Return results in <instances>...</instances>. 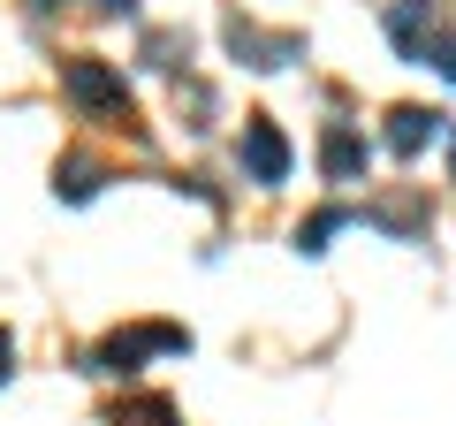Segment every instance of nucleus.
Returning <instances> with one entry per match:
<instances>
[{"instance_id":"obj_1","label":"nucleus","mask_w":456,"mask_h":426,"mask_svg":"<svg viewBox=\"0 0 456 426\" xmlns=\"http://www.w3.org/2000/svg\"><path fill=\"white\" fill-rule=\"evenodd\" d=\"M61 92L77 99L84 115H114V122H130V84L114 77L107 61H92V53H77V61H61Z\"/></svg>"},{"instance_id":"obj_2","label":"nucleus","mask_w":456,"mask_h":426,"mask_svg":"<svg viewBox=\"0 0 456 426\" xmlns=\"http://www.w3.org/2000/svg\"><path fill=\"white\" fill-rule=\"evenodd\" d=\"M152 350H191V335H183V328H167V320L122 328V335H107V343L92 350V373H137V365H145Z\"/></svg>"},{"instance_id":"obj_3","label":"nucleus","mask_w":456,"mask_h":426,"mask_svg":"<svg viewBox=\"0 0 456 426\" xmlns=\"http://www.w3.org/2000/svg\"><path fill=\"white\" fill-rule=\"evenodd\" d=\"M236 160H244V176L259 183V191H274V183H289V137H281L266 115H251V122H244V145H236Z\"/></svg>"},{"instance_id":"obj_4","label":"nucleus","mask_w":456,"mask_h":426,"mask_svg":"<svg viewBox=\"0 0 456 426\" xmlns=\"http://www.w3.org/2000/svg\"><path fill=\"white\" fill-rule=\"evenodd\" d=\"M228 53H236L244 69H289L297 53H305V38L297 31H259V23L228 16Z\"/></svg>"},{"instance_id":"obj_5","label":"nucleus","mask_w":456,"mask_h":426,"mask_svg":"<svg viewBox=\"0 0 456 426\" xmlns=\"http://www.w3.org/2000/svg\"><path fill=\"white\" fill-rule=\"evenodd\" d=\"M388 38H395L403 61H426L434 38H441V0H395L388 8Z\"/></svg>"},{"instance_id":"obj_6","label":"nucleus","mask_w":456,"mask_h":426,"mask_svg":"<svg viewBox=\"0 0 456 426\" xmlns=\"http://www.w3.org/2000/svg\"><path fill=\"white\" fill-rule=\"evenodd\" d=\"M365 160H373L365 137L350 130V122H327V137H320V176H327V183H358Z\"/></svg>"},{"instance_id":"obj_7","label":"nucleus","mask_w":456,"mask_h":426,"mask_svg":"<svg viewBox=\"0 0 456 426\" xmlns=\"http://www.w3.org/2000/svg\"><path fill=\"white\" fill-rule=\"evenodd\" d=\"M358 221H373L380 236H419L426 221H434V206H426L419 191H395V198H373V206H358Z\"/></svg>"},{"instance_id":"obj_8","label":"nucleus","mask_w":456,"mask_h":426,"mask_svg":"<svg viewBox=\"0 0 456 426\" xmlns=\"http://www.w3.org/2000/svg\"><path fill=\"white\" fill-rule=\"evenodd\" d=\"M426 145H441V115L434 107H395L388 115V152L395 160H419Z\"/></svg>"},{"instance_id":"obj_9","label":"nucleus","mask_w":456,"mask_h":426,"mask_svg":"<svg viewBox=\"0 0 456 426\" xmlns=\"http://www.w3.org/2000/svg\"><path fill=\"white\" fill-rule=\"evenodd\" d=\"M107 176H114L107 160H92V152H69V160L53 168V191H61V198H77V206H84V198H99V183H107Z\"/></svg>"},{"instance_id":"obj_10","label":"nucleus","mask_w":456,"mask_h":426,"mask_svg":"<svg viewBox=\"0 0 456 426\" xmlns=\"http://www.w3.org/2000/svg\"><path fill=\"white\" fill-rule=\"evenodd\" d=\"M107 426H183V411L167 396H130V404H114Z\"/></svg>"},{"instance_id":"obj_11","label":"nucleus","mask_w":456,"mask_h":426,"mask_svg":"<svg viewBox=\"0 0 456 426\" xmlns=\"http://www.w3.org/2000/svg\"><path fill=\"white\" fill-rule=\"evenodd\" d=\"M350 221H358L350 206H320L312 221H297V251H327V236H335V229H350Z\"/></svg>"},{"instance_id":"obj_12","label":"nucleus","mask_w":456,"mask_h":426,"mask_svg":"<svg viewBox=\"0 0 456 426\" xmlns=\"http://www.w3.org/2000/svg\"><path fill=\"white\" fill-rule=\"evenodd\" d=\"M145 61L152 69H183V61H191V31H152L145 38Z\"/></svg>"},{"instance_id":"obj_13","label":"nucleus","mask_w":456,"mask_h":426,"mask_svg":"<svg viewBox=\"0 0 456 426\" xmlns=\"http://www.w3.org/2000/svg\"><path fill=\"white\" fill-rule=\"evenodd\" d=\"M426 61H434V69H441V77H449V84H456V38H434V53H426Z\"/></svg>"},{"instance_id":"obj_14","label":"nucleus","mask_w":456,"mask_h":426,"mask_svg":"<svg viewBox=\"0 0 456 426\" xmlns=\"http://www.w3.org/2000/svg\"><path fill=\"white\" fill-rule=\"evenodd\" d=\"M8 373H16V343H8V328H0V389H8Z\"/></svg>"},{"instance_id":"obj_15","label":"nucleus","mask_w":456,"mask_h":426,"mask_svg":"<svg viewBox=\"0 0 456 426\" xmlns=\"http://www.w3.org/2000/svg\"><path fill=\"white\" fill-rule=\"evenodd\" d=\"M99 16H137V0H99Z\"/></svg>"},{"instance_id":"obj_16","label":"nucleus","mask_w":456,"mask_h":426,"mask_svg":"<svg viewBox=\"0 0 456 426\" xmlns=\"http://www.w3.org/2000/svg\"><path fill=\"white\" fill-rule=\"evenodd\" d=\"M23 8H38V16H53V8H69V0H23Z\"/></svg>"},{"instance_id":"obj_17","label":"nucleus","mask_w":456,"mask_h":426,"mask_svg":"<svg viewBox=\"0 0 456 426\" xmlns=\"http://www.w3.org/2000/svg\"><path fill=\"white\" fill-rule=\"evenodd\" d=\"M449 168H456V137H449Z\"/></svg>"}]
</instances>
